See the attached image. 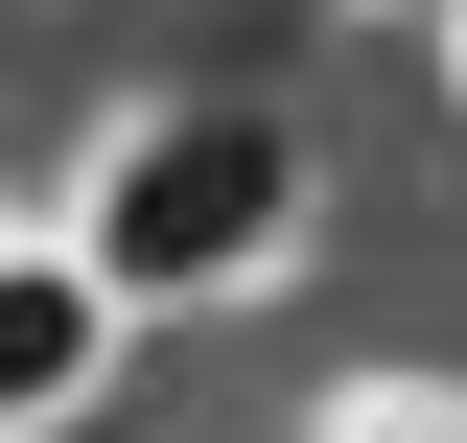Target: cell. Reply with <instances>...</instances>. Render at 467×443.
<instances>
[{
    "instance_id": "cell-1",
    "label": "cell",
    "mask_w": 467,
    "mask_h": 443,
    "mask_svg": "<svg viewBox=\"0 0 467 443\" xmlns=\"http://www.w3.org/2000/svg\"><path fill=\"white\" fill-rule=\"evenodd\" d=\"M281 211H304V140L257 94H187V117H140L94 164V211H70V257L117 280V304H234V280L281 257Z\"/></svg>"
},
{
    "instance_id": "cell-2",
    "label": "cell",
    "mask_w": 467,
    "mask_h": 443,
    "mask_svg": "<svg viewBox=\"0 0 467 443\" xmlns=\"http://www.w3.org/2000/svg\"><path fill=\"white\" fill-rule=\"evenodd\" d=\"M117 304L70 233H0V443H47V420H94V374H117Z\"/></svg>"
},
{
    "instance_id": "cell-3",
    "label": "cell",
    "mask_w": 467,
    "mask_h": 443,
    "mask_svg": "<svg viewBox=\"0 0 467 443\" xmlns=\"http://www.w3.org/2000/svg\"><path fill=\"white\" fill-rule=\"evenodd\" d=\"M350 443H467V397H374V420H350Z\"/></svg>"
}]
</instances>
